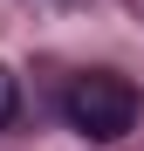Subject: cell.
I'll return each instance as SVG.
<instances>
[{
  "label": "cell",
  "mask_w": 144,
  "mask_h": 151,
  "mask_svg": "<svg viewBox=\"0 0 144 151\" xmlns=\"http://www.w3.org/2000/svg\"><path fill=\"white\" fill-rule=\"evenodd\" d=\"M14 117H21V76H14L7 62H0V131H7Z\"/></svg>",
  "instance_id": "2"
},
{
  "label": "cell",
  "mask_w": 144,
  "mask_h": 151,
  "mask_svg": "<svg viewBox=\"0 0 144 151\" xmlns=\"http://www.w3.org/2000/svg\"><path fill=\"white\" fill-rule=\"evenodd\" d=\"M137 110H144V96H137L130 76H117V69H89V76H76L69 96H62L69 131L89 137V144H117V137L137 124Z\"/></svg>",
  "instance_id": "1"
}]
</instances>
